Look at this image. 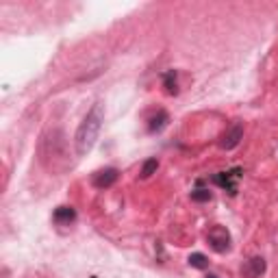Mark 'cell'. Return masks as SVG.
<instances>
[{
  "mask_svg": "<svg viewBox=\"0 0 278 278\" xmlns=\"http://www.w3.org/2000/svg\"><path fill=\"white\" fill-rule=\"evenodd\" d=\"M102 124H104V104L96 102L94 107L87 111V116L83 118V122H80L78 128H76L74 146H76L78 157H85V154L92 152V148L98 142V137H100Z\"/></svg>",
  "mask_w": 278,
  "mask_h": 278,
  "instance_id": "1",
  "label": "cell"
},
{
  "mask_svg": "<svg viewBox=\"0 0 278 278\" xmlns=\"http://www.w3.org/2000/svg\"><path fill=\"white\" fill-rule=\"evenodd\" d=\"M207 241H209V246L213 248L215 252H219V255H224V252L231 250V233H228L224 226H219V224L209 228Z\"/></svg>",
  "mask_w": 278,
  "mask_h": 278,
  "instance_id": "2",
  "label": "cell"
},
{
  "mask_svg": "<svg viewBox=\"0 0 278 278\" xmlns=\"http://www.w3.org/2000/svg\"><path fill=\"white\" fill-rule=\"evenodd\" d=\"M120 172L116 168H104V170H98L92 174V185L96 189H109V187L118 181Z\"/></svg>",
  "mask_w": 278,
  "mask_h": 278,
  "instance_id": "3",
  "label": "cell"
},
{
  "mask_svg": "<svg viewBox=\"0 0 278 278\" xmlns=\"http://www.w3.org/2000/svg\"><path fill=\"white\" fill-rule=\"evenodd\" d=\"M241 178V170L239 168H235L231 172H222V174H215L213 176V183L219 185V187H224V189L228 193H237V181Z\"/></svg>",
  "mask_w": 278,
  "mask_h": 278,
  "instance_id": "4",
  "label": "cell"
},
{
  "mask_svg": "<svg viewBox=\"0 0 278 278\" xmlns=\"http://www.w3.org/2000/svg\"><path fill=\"white\" fill-rule=\"evenodd\" d=\"M243 137V126L241 124H233L231 128H226V133L219 137V148L222 150H233L235 146H239Z\"/></svg>",
  "mask_w": 278,
  "mask_h": 278,
  "instance_id": "5",
  "label": "cell"
},
{
  "mask_svg": "<svg viewBox=\"0 0 278 278\" xmlns=\"http://www.w3.org/2000/svg\"><path fill=\"white\" fill-rule=\"evenodd\" d=\"M265 272V259L263 257H252L250 261L241 265V276L243 278H259Z\"/></svg>",
  "mask_w": 278,
  "mask_h": 278,
  "instance_id": "6",
  "label": "cell"
},
{
  "mask_svg": "<svg viewBox=\"0 0 278 278\" xmlns=\"http://www.w3.org/2000/svg\"><path fill=\"white\" fill-rule=\"evenodd\" d=\"M52 217H54L57 224H72L76 219V211L72 207H59V209H54Z\"/></svg>",
  "mask_w": 278,
  "mask_h": 278,
  "instance_id": "7",
  "label": "cell"
},
{
  "mask_svg": "<svg viewBox=\"0 0 278 278\" xmlns=\"http://www.w3.org/2000/svg\"><path fill=\"white\" fill-rule=\"evenodd\" d=\"M168 122H170V116H168V111H159L154 118H150V124H148V130L150 133H159V130H163L168 126Z\"/></svg>",
  "mask_w": 278,
  "mask_h": 278,
  "instance_id": "8",
  "label": "cell"
},
{
  "mask_svg": "<svg viewBox=\"0 0 278 278\" xmlns=\"http://www.w3.org/2000/svg\"><path fill=\"white\" fill-rule=\"evenodd\" d=\"M187 263H189L191 267L196 269H207L209 267V259L202 255V252H193V255H189V259H187Z\"/></svg>",
  "mask_w": 278,
  "mask_h": 278,
  "instance_id": "9",
  "label": "cell"
},
{
  "mask_svg": "<svg viewBox=\"0 0 278 278\" xmlns=\"http://www.w3.org/2000/svg\"><path fill=\"white\" fill-rule=\"evenodd\" d=\"M159 168V161L157 159H148V161H144V165H142V172H139V176L142 178H150L154 172H157Z\"/></svg>",
  "mask_w": 278,
  "mask_h": 278,
  "instance_id": "10",
  "label": "cell"
},
{
  "mask_svg": "<svg viewBox=\"0 0 278 278\" xmlns=\"http://www.w3.org/2000/svg\"><path fill=\"white\" fill-rule=\"evenodd\" d=\"M163 85H165V92L168 94H178V87H176V72L172 70L163 76Z\"/></svg>",
  "mask_w": 278,
  "mask_h": 278,
  "instance_id": "11",
  "label": "cell"
},
{
  "mask_svg": "<svg viewBox=\"0 0 278 278\" xmlns=\"http://www.w3.org/2000/svg\"><path fill=\"white\" fill-rule=\"evenodd\" d=\"M191 200L193 202H209L211 200V191L209 189H200V187H198V189L191 191Z\"/></svg>",
  "mask_w": 278,
  "mask_h": 278,
  "instance_id": "12",
  "label": "cell"
},
{
  "mask_svg": "<svg viewBox=\"0 0 278 278\" xmlns=\"http://www.w3.org/2000/svg\"><path fill=\"white\" fill-rule=\"evenodd\" d=\"M207 278H219V276H215V274H209V276H207Z\"/></svg>",
  "mask_w": 278,
  "mask_h": 278,
  "instance_id": "13",
  "label": "cell"
}]
</instances>
